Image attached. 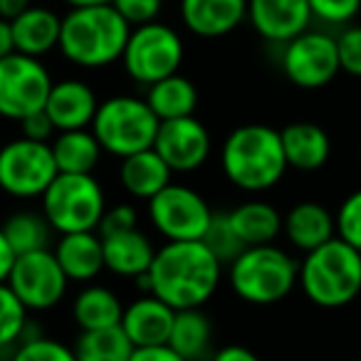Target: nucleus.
Listing matches in <instances>:
<instances>
[{
    "label": "nucleus",
    "instance_id": "1",
    "mask_svg": "<svg viewBox=\"0 0 361 361\" xmlns=\"http://www.w3.org/2000/svg\"><path fill=\"white\" fill-rule=\"evenodd\" d=\"M223 262L203 240H173L156 247L149 267V292L176 312L198 310L213 295L223 277Z\"/></svg>",
    "mask_w": 361,
    "mask_h": 361
},
{
    "label": "nucleus",
    "instance_id": "2",
    "mask_svg": "<svg viewBox=\"0 0 361 361\" xmlns=\"http://www.w3.org/2000/svg\"><path fill=\"white\" fill-rule=\"evenodd\" d=\"M221 169L233 186L245 193H265L287 173L280 131L267 124H243L221 146Z\"/></svg>",
    "mask_w": 361,
    "mask_h": 361
},
{
    "label": "nucleus",
    "instance_id": "3",
    "mask_svg": "<svg viewBox=\"0 0 361 361\" xmlns=\"http://www.w3.org/2000/svg\"><path fill=\"white\" fill-rule=\"evenodd\" d=\"M131 25L114 11V6L72 8L62 18L60 45L67 62L85 70H102L121 60Z\"/></svg>",
    "mask_w": 361,
    "mask_h": 361
},
{
    "label": "nucleus",
    "instance_id": "4",
    "mask_svg": "<svg viewBox=\"0 0 361 361\" xmlns=\"http://www.w3.org/2000/svg\"><path fill=\"white\" fill-rule=\"evenodd\" d=\"M305 297L322 310H341L361 297V252L341 238L305 252L300 280Z\"/></svg>",
    "mask_w": 361,
    "mask_h": 361
},
{
    "label": "nucleus",
    "instance_id": "5",
    "mask_svg": "<svg viewBox=\"0 0 361 361\" xmlns=\"http://www.w3.org/2000/svg\"><path fill=\"white\" fill-rule=\"evenodd\" d=\"M297 280L300 262L275 243L245 247L228 265V285L247 305H277L295 290Z\"/></svg>",
    "mask_w": 361,
    "mask_h": 361
},
{
    "label": "nucleus",
    "instance_id": "6",
    "mask_svg": "<svg viewBox=\"0 0 361 361\" xmlns=\"http://www.w3.org/2000/svg\"><path fill=\"white\" fill-rule=\"evenodd\" d=\"M159 124V116L151 111L146 99L131 94H116L99 102L90 129L97 136L104 154L124 159L136 151L154 149Z\"/></svg>",
    "mask_w": 361,
    "mask_h": 361
},
{
    "label": "nucleus",
    "instance_id": "7",
    "mask_svg": "<svg viewBox=\"0 0 361 361\" xmlns=\"http://www.w3.org/2000/svg\"><path fill=\"white\" fill-rule=\"evenodd\" d=\"M40 201V213L57 235L97 231L106 211L104 188L94 173H57Z\"/></svg>",
    "mask_w": 361,
    "mask_h": 361
},
{
    "label": "nucleus",
    "instance_id": "8",
    "mask_svg": "<svg viewBox=\"0 0 361 361\" xmlns=\"http://www.w3.org/2000/svg\"><path fill=\"white\" fill-rule=\"evenodd\" d=\"M121 62H124L126 75L136 85L151 87L154 82L176 75L180 70L183 40L173 27L159 20L131 27Z\"/></svg>",
    "mask_w": 361,
    "mask_h": 361
},
{
    "label": "nucleus",
    "instance_id": "9",
    "mask_svg": "<svg viewBox=\"0 0 361 361\" xmlns=\"http://www.w3.org/2000/svg\"><path fill=\"white\" fill-rule=\"evenodd\" d=\"M60 173L50 144L25 136L0 146V191L18 201H32L47 191Z\"/></svg>",
    "mask_w": 361,
    "mask_h": 361
},
{
    "label": "nucleus",
    "instance_id": "10",
    "mask_svg": "<svg viewBox=\"0 0 361 361\" xmlns=\"http://www.w3.org/2000/svg\"><path fill=\"white\" fill-rule=\"evenodd\" d=\"M146 216L166 243L201 240L213 218V208L196 188L171 180L164 191L149 201Z\"/></svg>",
    "mask_w": 361,
    "mask_h": 361
},
{
    "label": "nucleus",
    "instance_id": "11",
    "mask_svg": "<svg viewBox=\"0 0 361 361\" xmlns=\"http://www.w3.org/2000/svg\"><path fill=\"white\" fill-rule=\"evenodd\" d=\"M52 77L37 57L13 52L0 60V116L20 121L32 111L45 109Z\"/></svg>",
    "mask_w": 361,
    "mask_h": 361
},
{
    "label": "nucleus",
    "instance_id": "12",
    "mask_svg": "<svg viewBox=\"0 0 361 361\" xmlns=\"http://www.w3.org/2000/svg\"><path fill=\"white\" fill-rule=\"evenodd\" d=\"M6 282L30 312L55 310L70 290V280L62 272L52 247L16 255L13 270Z\"/></svg>",
    "mask_w": 361,
    "mask_h": 361
},
{
    "label": "nucleus",
    "instance_id": "13",
    "mask_svg": "<svg viewBox=\"0 0 361 361\" xmlns=\"http://www.w3.org/2000/svg\"><path fill=\"white\" fill-rule=\"evenodd\" d=\"M282 72L300 90H322L341 72L336 37L305 30L282 45Z\"/></svg>",
    "mask_w": 361,
    "mask_h": 361
},
{
    "label": "nucleus",
    "instance_id": "14",
    "mask_svg": "<svg viewBox=\"0 0 361 361\" xmlns=\"http://www.w3.org/2000/svg\"><path fill=\"white\" fill-rule=\"evenodd\" d=\"M154 149L173 173H193L208 161L213 149L211 131L196 116L161 121Z\"/></svg>",
    "mask_w": 361,
    "mask_h": 361
},
{
    "label": "nucleus",
    "instance_id": "15",
    "mask_svg": "<svg viewBox=\"0 0 361 361\" xmlns=\"http://www.w3.org/2000/svg\"><path fill=\"white\" fill-rule=\"evenodd\" d=\"M247 23L262 40L285 45L310 30L312 11L307 0H247Z\"/></svg>",
    "mask_w": 361,
    "mask_h": 361
},
{
    "label": "nucleus",
    "instance_id": "16",
    "mask_svg": "<svg viewBox=\"0 0 361 361\" xmlns=\"http://www.w3.org/2000/svg\"><path fill=\"white\" fill-rule=\"evenodd\" d=\"M176 319V310L169 307L164 300H159L151 292H141V297L124 305L119 326L129 341L136 346H159L169 344L171 326Z\"/></svg>",
    "mask_w": 361,
    "mask_h": 361
},
{
    "label": "nucleus",
    "instance_id": "17",
    "mask_svg": "<svg viewBox=\"0 0 361 361\" xmlns=\"http://www.w3.org/2000/svg\"><path fill=\"white\" fill-rule=\"evenodd\" d=\"M97 106H99V99L94 90L82 80L52 82V90L45 102V111L57 131L90 129Z\"/></svg>",
    "mask_w": 361,
    "mask_h": 361
},
{
    "label": "nucleus",
    "instance_id": "18",
    "mask_svg": "<svg viewBox=\"0 0 361 361\" xmlns=\"http://www.w3.org/2000/svg\"><path fill=\"white\" fill-rule=\"evenodd\" d=\"M180 20L198 37L231 35L247 20V0H180Z\"/></svg>",
    "mask_w": 361,
    "mask_h": 361
},
{
    "label": "nucleus",
    "instance_id": "19",
    "mask_svg": "<svg viewBox=\"0 0 361 361\" xmlns=\"http://www.w3.org/2000/svg\"><path fill=\"white\" fill-rule=\"evenodd\" d=\"M52 252L67 280L77 285H90L104 272V250H102V235L97 231L65 233L55 243Z\"/></svg>",
    "mask_w": 361,
    "mask_h": 361
},
{
    "label": "nucleus",
    "instance_id": "20",
    "mask_svg": "<svg viewBox=\"0 0 361 361\" xmlns=\"http://www.w3.org/2000/svg\"><path fill=\"white\" fill-rule=\"evenodd\" d=\"M282 151H285L287 169L300 173H314L324 169L331 156V139L314 121H292L280 129Z\"/></svg>",
    "mask_w": 361,
    "mask_h": 361
},
{
    "label": "nucleus",
    "instance_id": "21",
    "mask_svg": "<svg viewBox=\"0 0 361 361\" xmlns=\"http://www.w3.org/2000/svg\"><path fill=\"white\" fill-rule=\"evenodd\" d=\"M282 235L295 250L310 252L336 238V223L319 201H300L282 216Z\"/></svg>",
    "mask_w": 361,
    "mask_h": 361
},
{
    "label": "nucleus",
    "instance_id": "22",
    "mask_svg": "<svg viewBox=\"0 0 361 361\" xmlns=\"http://www.w3.org/2000/svg\"><path fill=\"white\" fill-rule=\"evenodd\" d=\"M102 250H104V270H109L116 277H126V280L146 275L156 255V245L139 228L104 235Z\"/></svg>",
    "mask_w": 361,
    "mask_h": 361
},
{
    "label": "nucleus",
    "instance_id": "23",
    "mask_svg": "<svg viewBox=\"0 0 361 361\" xmlns=\"http://www.w3.org/2000/svg\"><path fill=\"white\" fill-rule=\"evenodd\" d=\"M119 183L131 198L149 203L156 193H161L173 178V171L169 169L164 159L156 154V149L136 151L131 156L119 159Z\"/></svg>",
    "mask_w": 361,
    "mask_h": 361
},
{
    "label": "nucleus",
    "instance_id": "24",
    "mask_svg": "<svg viewBox=\"0 0 361 361\" xmlns=\"http://www.w3.org/2000/svg\"><path fill=\"white\" fill-rule=\"evenodd\" d=\"M169 346L186 361H211L216 346V331H213L211 317L198 310L176 312L173 326H171Z\"/></svg>",
    "mask_w": 361,
    "mask_h": 361
},
{
    "label": "nucleus",
    "instance_id": "25",
    "mask_svg": "<svg viewBox=\"0 0 361 361\" xmlns=\"http://www.w3.org/2000/svg\"><path fill=\"white\" fill-rule=\"evenodd\" d=\"M11 23L13 37H16V52L40 60L42 55H47L60 45L62 18L50 8L30 6L23 16H18Z\"/></svg>",
    "mask_w": 361,
    "mask_h": 361
},
{
    "label": "nucleus",
    "instance_id": "26",
    "mask_svg": "<svg viewBox=\"0 0 361 361\" xmlns=\"http://www.w3.org/2000/svg\"><path fill=\"white\" fill-rule=\"evenodd\" d=\"M228 218L245 247L270 245L282 235V213L260 198L235 206L233 211H228Z\"/></svg>",
    "mask_w": 361,
    "mask_h": 361
},
{
    "label": "nucleus",
    "instance_id": "27",
    "mask_svg": "<svg viewBox=\"0 0 361 361\" xmlns=\"http://www.w3.org/2000/svg\"><path fill=\"white\" fill-rule=\"evenodd\" d=\"M121 314H124V305H121L119 295L104 285H94V282L82 287L72 302V319L80 326V331L119 326Z\"/></svg>",
    "mask_w": 361,
    "mask_h": 361
},
{
    "label": "nucleus",
    "instance_id": "28",
    "mask_svg": "<svg viewBox=\"0 0 361 361\" xmlns=\"http://www.w3.org/2000/svg\"><path fill=\"white\" fill-rule=\"evenodd\" d=\"M50 149L60 173H94L104 154L92 129L57 131Z\"/></svg>",
    "mask_w": 361,
    "mask_h": 361
},
{
    "label": "nucleus",
    "instance_id": "29",
    "mask_svg": "<svg viewBox=\"0 0 361 361\" xmlns=\"http://www.w3.org/2000/svg\"><path fill=\"white\" fill-rule=\"evenodd\" d=\"M146 102H149L151 111L159 116V121L180 119V116H193L198 109V90L188 77L180 72L164 80L154 82L146 87Z\"/></svg>",
    "mask_w": 361,
    "mask_h": 361
},
{
    "label": "nucleus",
    "instance_id": "30",
    "mask_svg": "<svg viewBox=\"0 0 361 361\" xmlns=\"http://www.w3.org/2000/svg\"><path fill=\"white\" fill-rule=\"evenodd\" d=\"M72 351L77 361H129L134 344L121 326H106V329L80 331Z\"/></svg>",
    "mask_w": 361,
    "mask_h": 361
},
{
    "label": "nucleus",
    "instance_id": "31",
    "mask_svg": "<svg viewBox=\"0 0 361 361\" xmlns=\"http://www.w3.org/2000/svg\"><path fill=\"white\" fill-rule=\"evenodd\" d=\"M3 233H6L8 243H11L16 255H25V252L47 250L52 245V226L42 213L32 211H18L3 221Z\"/></svg>",
    "mask_w": 361,
    "mask_h": 361
},
{
    "label": "nucleus",
    "instance_id": "32",
    "mask_svg": "<svg viewBox=\"0 0 361 361\" xmlns=\"http://www.w3.org/2000/svg\"><path fill=\"white\" fill-rule=\"evenodd\" d=\"M30 334V310L18 300L8 282H0V351L16 349Z\"/></svg>",
    "mask_w": 361,
    "mask_h": 361
},
{
    "label": "nucleus",
    "instance_id": "33",
    "mask_svg": "<svg viewBox=\"0 0 361 361\" xmlns=\"http://www.w3.org/2000/svg\"><path fill=\"white\" fill-rule=\"evenodd\" d=\"M201 240H203V245H206L226 267L231 265V262L235 260L243 250H245V245H243V240L238 238V233L233 231L228 213L213 211V218H211V223H208V228H206V233H203Z\"/></svg>",
    "mask_w": 361,
    "mask_h": 361
},
{
    "label": "nucleus",
    "instance_id": "34",
    "mask_svg": "<svg viewBox=\"0 0 361 361\" xmlns=\"http://www.w3.org/2000/svg\"><path fill=\"white\" fill-rule=\"evenodd\" d=\"M11 361H77V359L72 346L62 344L60 339L30 334L13 349Z\"/></svg>",
    "mask_w": 361,
    "mask_h": 361
},
{
    "label": "nucleus",
    "instance_id": "35",
    "mask_svg": "<svg viewBox=\"0 0 361 361\" xmlns=\"http://www.w3.org/2000/svg\"><path fill=\"white\" fill-rule=\"evenodd\" d=\"M336 223V238L361 252V188L341 201L339 211L334 216Z\"/></svg>",
    "mask_w": 361,
    "mask_h": 361
},
{
    "label": "nucleus",
    "instance_id": "36",
    "mask_svg": "<svg viewBox=\"0 0 361 361\" xmlns=\"http://www.w3.org/2000/svg\"><path fill=\"white\" fill-rule=\"evenodd\" d=\"M312 18L336 27H346L361 16V0H307Z\"/></svg>",
    "mask_w": 361,
    "mask_h": 361
},
{
    "label": "nucleus",
    "instance_id": "37",
    "mask_svg": "<svg viewBox=\"0 0 361 361\" xmlns=\"http://www.w3.org/2000/svg\"><path fill=\"white\" fill-rule=\"evenodd\" d=\"M336 52L341 72L361 80V25H346L336 35Z\"/></svg>",
    "mask_w": 361,
    "mask_h": 361
},
{
    "label": "nucleus",
    "instance_id": "38",
    "mask_svg": "<svg viewBox=\"0 0 361 361\" xmlns=\"http://www.w3.org/2000/svg\"><path fill=\"white\" fill-rule=\"evenodd\" d=\"M111 6L131 27H139L159 20L161 11H164V0H111Z\"/></svg>",
    "mask_w": 361,
    "mask_h": 361
},
{
    "label": "nucleus",
    "instance_id": "39",
    "mask_svg": "<svg viewBox=\"0 0 361 361\" xmlns=\"http://www.w3.org/2000/svg\"><path fill=\"white\" fill-rule=\"evenodd\" d=\"M134 228H139V211L131 203H116V206H106L97 233L104 238L114 235V233L134 231Z\"/></svg>",
    "mask_w": 361,
    "mask_h": 361
},
{
    "label": "nucleus",
    "instance_id": "40",
    "mask_svg": "<svg viewBox=\"0 0 361 361\" xmlns=\"http://www.w3.org/2000/svg\"><path fill=\"white\" fill-rule=\"evenodd\" d=\"M18 124H20V136L32 139V141H45V144H50L57 134L55 124H52V119L47 116L45 109L32 111V114H27L25 119H20Z\"/></svg>",
    "mask_w": 361,
    "mask_h": 361
},
{
    "label": "nucleus",
    "instance_id": "41",
    "mask_svg": "<svg viewBox=\"0 0 361 361\" xmlns=\"http://www.w3.org/2000/svg\"><path fill=\"white\" fill-rule=\"evenodd\" d=\"M129 361H186V359L176 354L169 344H159V346H136L131 351Z\"/></svg>",
    "mask_w": 361,
    "mask_h": 361
},
{
    "label": "nucleus",
    "instance_id": "42",
    "mask_svg": "<svg viewBox=\"0 0 361 361\" xmlns=\"http://www.w3.org/2000/svg\"><path fill=\"white\" fill-rule=\"evenodd\" d=\"M211 361H262L260 356L255 354L252 349L243 344H226V346H218L213 351Z\"/></svg>",
    "mask_w": 361,
    "mask_h": 361
},
{
    "label": "nucleus",
    "instance_id": "43",
    "mask_svg": "<svg viewBox=\"0 0 361 361\" xmlns=\"http://www.w3.org/2000/svg\"><path fill=\"white\" fill-rule=\"evenodd\" d=\"M13 262H16V252H13L6 233L0 228V282L8 280V275H11V270H13Z\"/></svg>",
    "mask_w": 361,
    "mask_h": 361
},
{
    "label": "nucleus",
    "instance_id": "44",
    "mask_svg": "<svg viewBox=\"0 0 361 361\" xmlns=\"http://www.w3.org/2000/svg\"><path fill=\"white\" fill-rule=\"evenodd\" d=\"M16 52V37H13V23L0 18V60Z\"/></svg>",
    "mask_w": 361,
    "mask_h": 361
},
{
    "label": "nucleus",
    "instance_id": "45",
    "mask_svg": "<svg viewBox=\"0 0 361 361\" xmlns=\"http://www.w3.org/2000/svg\"><path fill=\"white\" fill-rule=\"evenodd\" d=\"M30 6H32V0H0V18L16 20V18L23 16Z\"/></svg>",
    "mask_w": 361,
    "mask_h": 361
},
{
    "label": "nucleus",
    "instance_id": "46",
    "mask_svg": "<svg viewBox=\"0 0 361 361\" xmlns=\"http://www.w3.org/2000/svg\"><path fill=\"white\" fill-rule=\"evenodd\" d=\"M70 8H87V6H111V0H65Z\"/></svg>",
    "mask_w": 361,
    "mask_h": 361
},
{
    "label": "nucleus",
    "instance_id": "47",
    "mask_svg": "<svg viewBox=\"0 0 361 361\" xmlns=\"http://www.w3.org/2000/svg\"><path fill=\"white\" fill-rule=\"evenodd\" d=\"M359 159H361V146H359Z\"/></svg>",
    "mask_w": 361,
    "mask_h": 361
},
{
    "label": "nucleus",
    "instance_id": "48",
    "mask_svg": "<svg viewBox=\"0 0 361 361\" xmlns=\"http://www.w3.org/2000/svg\"><path fill=\"white\" fill-rule=\"evenodd\" d=\"M356 361H361V359H356Z\"/></svg>",
    "mask_w": 361,
    "mask_h": 361
}]
</instances>
